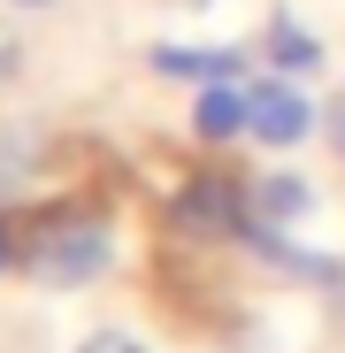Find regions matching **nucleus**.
I'll return each mask as SVG.
<instances>
[{"instance_id": "f257e3e1", "label": "nucleus", "mask_w": 345, "mask_h": 353, "mask_svg": "<svg viewBox=\"0 0 345 353\" xmlns=\"http://www.w3.org/2000/svg\"><path fill=\"white\" fill-rule=\"evenodd\" d=\"M115 269V230L100 208H54L46 223L23 230V276L39 292H77Z\"/></svg>"}, {"instance_id": "f03ea898", "label": "nucleus", "mask_w": 345, "mask_h": 353, "mask_svg": "<svg viewBox=\"0 0 345 353\" xmlns=\"http://www.w3.org/2000/svg\"><path fill=\"white\" fill-rule=\"evenodd\" d=\"M246 92H253V146H269V154H292L300 139H315V123H322V108L292 85V77H246Z\"/></svg>"}, {"instance_id": "7ed1b4c3", "label": "nucleus", "mask_w": 345, "mask_h": 353, "mask_svg": "<svg viewBox=\"0 0 345 353\" xmlns=\"http://www.w3.org/2000/svg\"><path fill=\"white\" fill-rule=\"evenodd\" d=\"M146 62H154V77H185V85H246L253 77L246 46H154Z\"/></svg>"}, {"instance_id": "20e7f679", "label": "nucleus", "mask_w": 345, "mask_h": 353, "mask_svg": "<svg viewBox=\"0 0 345 353\" xmlns=\"http://www.w3.org/2000/svg\"><path fill=\"white\" fill-rule=\"evenodd\" d=\"M261 62H269L276 77H315L330 54H322V39H315L292 8H269V23H261Z\"/></svg>"}, {"instance_id": "39448f33", "label": "nucleus", "mask_w": 345, "mask_h": 353, "mask_svg": "<svg viewBox=\"0 0 345 353\" xmlns=\"http://www.w3.org/2000/svg\"><path fill=\"white\" fill-rule=\"evenodd\" d=\"M192 131H200V146H238V139H253V92H246V85H200Z\"/></svg>"}, {"instance_id": "423d86ee", "label": "nucleus", "mask_w": 345, "mask_h": 353, "mask_svg": "<svg viewBox=\"0 0 345 353\" xmlns=\"http://www.w3.org/2000/svg\"><path fill=\"white\" fill-rule=\"evenodd\" d=\"M246 200H253V215L276 223V230H292V223L315 215V185H307L300 169H253V176H246Z\"/></svg>"}, {"instance_id": "0eeeda50", "label": "nucleus", "mask_w": 345, "mask_h": 353, "mask_svg": "<svg viewBox=\"0 0 345 353\" xmlns=\"http://www.w3.org/2000/svg\"><path fill=\"white\" fill-rule=\"evenodd\" d=\"M46 176V139L39 131H0V208H16Z\"/></svg>"}, {"instance_id": "6e6552de", "label": "nucleus", "mask_w": 345, "mask_h": 353, "mask_svg": "<svg viewBox=\"0 0 345 353\" xmlns=\"http://www.w3.org/2000/svg\"><path fill=\"white\" fill-rule=\"evenodd\" d=\"M77 353H154V345H146L138 330H115V323H107V330H92V338H77Z\"/></svg>"}, {"instance_id": "1a4fd4ad", "label": "nucleus", "mask_w": 345, "mask_h": 353, "mask_svg": "<svg viewBox=\"0 0 345 353\" xmlns=\"http://www.w3.org/2000/svg\"><path fill=\"white\" fill-rule=\"evenodd\" d=\"M23 77V39H16V23L0 16V85H16Z\"/></svg>"}, {"instance_id": "9d476101", "label": "nucleus", "mask_w": 345, "mask_h": 353, "mask_svg": "<svg viewBox=\"0 0 345 353\" xmlns=\"http://www.w3.org/2000/svg\"><path fill=\"white\" fill-rule=\"evenodd\" d=\"M8 269H23V230L0 215V276H8Z\"/></svg>"}, {"instance_id": "9b49d317", "label": "nucleus", "mask_w": 345, "mask_h": 353, "mask_svg": "<svg viewBox=\"0 0 345 353\" xmlns=\"http://www.w3.org/2000/svg\"><path fill=\"white\" fill-rule=\"evenodd\" d=\"M322 115H330V146H337V154H345V92H337V100H330V108H322Z\"/></svg>"}, {"instance_id": "f8f14e48", "label": "nucleus", "mask_w": 345, "mask_h": 353, "mask_svg": "<svg viewBox=\"0 0 345 353\" xmlns=\"http://www.w3.org/2000/svg\"><path fill=\"white\" fill-rule=\"evenodd\" d=\"M177 8H215V0H177Z\"/></svg>"}, {"instance_id": "ddd939ff", "label": "nucleus", "mask_w": 345, "mask_h": 353, "mask_svg": "<svg viewBox=\"0 0 345 353\" xmlns=\"http://www.w3.org/2000/svg\"><path fill=\"white\" fill-rule=\"evenodd\" d=\"M16 8H54V0H16Z\"/></svg>"}]
</instances>
